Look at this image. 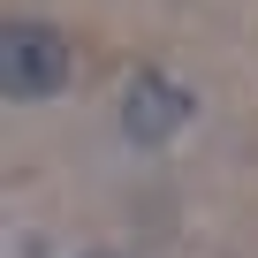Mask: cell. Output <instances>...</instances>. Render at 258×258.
<instances>
[{
    "label": "cell",
    "mask_w": 258,
    "mask_h": 258,
    "mask_svg": "<svg viewBox=\"0 0 258 258\" xmlns=\"http://www.w3.org/2000/svg\"><path fill=\"white\" fill-rule=\"evenodd\" d=\"M69 76H76V53H69V38H61L53 23L16 16L8 31H0V91H8L16 106H46V99H61Z\"/></svg>",
    "instance_id": "1"
},
{
    "label": "cell",
    "mask_w": 258,
    "mask_h": 258,
    "mask_svg": "<svg viewBox=\"0 0 258 258\" xmlns=\"http://www.w3.org/2000/svg\"><path fill=\"white\" fill-rule=\"evenodd\" d=\"M190 114H198V91H190L182 76L137 69V76H129V91H121V137L145 145V152H160V145H175L182 129H190Z\"/></svg>",
    "instance_id": "2"
},
{
    "label": "cell",
    "mask_w": 258,
    "mask_h": 258,
    "mask_svg": "<svg viewBox=\"0 0 258 258\" xmlns=\"http://www.w3.org/2000/svg\"><path fill=\"white\" fill-rule=\"evenodd\" d=\"M91 258H121V250H91Z\"/></svg>",
    "instance_id": "3"
}]
</instances>
